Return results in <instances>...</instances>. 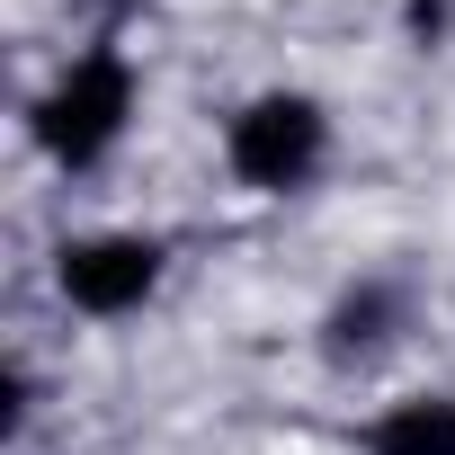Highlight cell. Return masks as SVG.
<instances>
[{
	"instance_id": "6da1fadb",
	"label": "cell",
	"mask_w": 455,
	"mask_h": 455,
	"mask_svg": "<svg viewBox=\"0 0 455 455\" xmlns=\"http://www.w3.org/2000/svg\"><path fill=\"white\" fill-rule=\"evenodd\" d=\"M125 116H134V63H125L116 45H99V54H81V63L36 99V143L81 170V161H99V152L125 134Z\"/></svg>"
},
{
	"instance_id": "7a4b0ae2",
	"label": "cell",
	"mask_w": 455,
	"mask_h": 455,
	"mask_svg": "<svg viewBox=\"0 0 455 455\" xmlns=\"http://www.w3.org/2000/svg\"><path fill=\"white\" fill-rule=\"evenodd\" d=\"M322 152H331V125H322V108H313L304 90H268V99H251V108L233 116V134H223L233 179H242V188H268V196L304 188V179L322 170Z\"/></svg>"
},
{
	"instance_id": "3957f363",
	"label": "cell",
	"mask_w": 455,
	"mask_h": 455,
	"mask_svg": "<svg viewBox=\"0 0 455 455\" xmlns=\"http://www.w3.org/2000/svg\"><path fill=\"white\" fill-rule=\"evenodd\" d=\"M54 286H63L81 313L116 322V313H134V304L161 286V242H143V233H90V242H63Z\"/></svg>"
},
{
	"instance_id": "277c9868",
	"label": "cell",
	"mask_w": 455,
	"mask_h": 455,
	"mask_svg": "<svg viewBox=\"0 0 455 455\" xmlns=\"http://www.w3.org/2000/svg\"><path fill=\"white\" fill-rule=\"evenodd\" d=\"M366 455H455V402H446V393L393 402V411L366 428Z\"/></svg>"
},
{
	"instance_id": "5b68a950",
	"label": "cell",
	"mask_w": 455,
	"mask_h": 455,
	"mask_svg": "<svg viewBox=\"0 0 455 455\" xmlns=\"http://www.w3.org/2000/svg\"><path fill=\"white\" fill-rule=\"evenodd\" d=\"M393 331V286H357L339 313H331V357H375Z\"/></svg>"
}]
</instances>
